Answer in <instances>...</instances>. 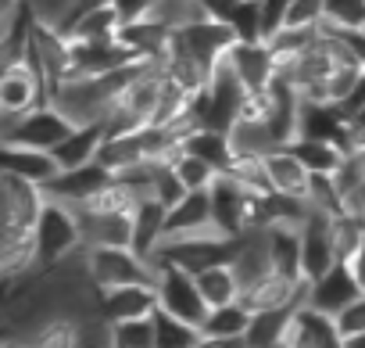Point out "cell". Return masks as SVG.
Here are the masks:
<instances>
[{
  "instance_id": "cell-28",
  "label": "cell",
  "mask_w": 365,
  "mask_h": 348,
  "mask_svg": "<svg viewBox=\"0 0 365 348\" xmlns=\"http://www.w3.org/2000/svg\"><path fill=\"white\" fill-rule=\"evenodd\" d=\"M201 337H205L201 327L179 319L165 309L154 312V348H197Z\"/></svg>"
},
{
  "instance_id": "cell-10",
  "label": "cell",
  "mask_w": 365,
  "mask_h": 348,
  "mask_svg": "<svg viewBox=\"0 0 365 348\" xmlns=\"http://www.w3.org/2000/svg\"><path fill=\"white\" fill-rule=\"evenodd\" d=\"M190 237H226L215 227L212 212V191H190L175 209H168L165 241H190ZM161 241V244H165Z\"/></svg>"
},
{
  "instance_id": "cell-26",
  "label": "cell",
  "mask_w": 365,
  "mask_h": 348,
  "mask_svg": "<svg viewBox=\"0 0 365 348\" xmlns=\"http://www.w3.org/2000/svg\"><path fill=\"white\" fill-rule=\"evenodd\" d=\"M329 237H333V252L340 262H351L361 244H365V212L358 209H344L340 216L329 219Z\"/></svg>"
},
{
  "instance_id": "cell-19",
  "label": "cell",
  "mask_w": 365,
  "mask_h": 348,
  "mask_svg": "<svg viewBox=\"0 0 365 348\" xmlns=\"http://www.w3.org/2000/svg\"><path fill=\"white\" fill-rule=\"evenodd\" d=\"M108 140V122H93V126H76L58 147H54V158L61 169H76V165H86V161H97L101 147Z\"/></svg>"
},
{
  "instance_id": "cell-40",
  "label": "cell",
  "mask_w": 365,
  "mask_h": 348,
  "mask_svg": "<svg viewBox=\"0 0 365 348\" xmlns=\"http://www.w3.org/2000/svg\"><path fill=\"white\" fill-rule=\"evenodd\" d=\"M258 4H262V15H265V40H269L272 33L283 29L287 11L294 8V0H258Z\"/></svg>"
},
{
  "instance_id": "cell-8",
  "label": "cell",
  "mask_w": 365,
  "mask_h": 348,
  "mask_svg": "<svg viewBox=\"0 0 365 348\" xmlns=\"http://www.w3.org/2000/svg\"><path fill=\"white\" fill-rule=\"evenodd\" d=\"M175 44L187 51L208 76H215V69L226 61L230 47L237 44V29L230 22H219V19H205V22H194L187 29H175L172 33Z\"/></svg>"
},
{
  "instance_id": "cell-12",
  "label": "cell",
  "mask_w": 365,
  "mask_h": 348,
  "mask_svg": "<svg viewBox=\"0 0 365 348\" xmlns=\"http://www.w3.org/2000/svg\"><path fill=\"white\" fill-rule=\"evenodd\" d=\"M361 284L358 277L351 273L347 262H336L329 273H322L319 280L308 284V309L315 312H326V316H340L354 298H361Z\"/></svg>"
},
{
  "instance_id": "cell-23",
  "label": "cell",
  "mask_w": 365,
  "mask_h": 348,
  "mask_svg": "<svg viewBox=\"0 0 365 348\" xmlns=\"http://www.w3.org/2000/svg\"><path fill=\"white\" fill-rule=\"evenodd\" d=\"M344 122L347 119H344L340 104H322V101H304L301 97V136L304 140H333L336 144Z\"/></svg>"
},
{
  "instance_id": "cell-3",
  "label": "cell",
  "mask_w": 365,
  "mask_h": 348,
  "mask_svg": "<svg viewBox=\"0 0 365 348\" xmlns=\"http://www.w3.org/2000/svg\"><path fill=\"white\" fill-rule=\"evenodd\" d=\"M76 129V122L68 115H61L51 101L26 111V115H11L0 119V144H19V147H43L54 151L68 133Z\"/></svg>"
},
{
  "instance_id": "cell-39",
  "label": "cell",
  "mask_w": 365,
  "mask_h": 348,
  "mask_svg": "<svg viewBox=\"0 0 365 348\" xmlns=\"http://www.w3.org/2000/svg\"><path fill=\"white\" fill-rule=\"evenodd\" d=\"M336 327H340V334H344V337H354V334H361V330H365V294H361V298H354V302L336 316Z\"/></svg>"
},
{
  "instance_id": "cell-29",
  "label": "cell",
  "mask_w": 365,
  "mask_h": 348,
  "mask_svg": "<svg viewBox=\"0 0 365 348\" xmlns=\"http://www.w3.org/2000/svg\"><path fill=\"white\" fill-rule=\"evenodd\" d=\"M187 151H194L197 158H205L219 172H226L237 161V151H233L230 133H219V129H197V133H190L187 136Z\"/></svg>"
},
{
  "instance_id": "cell-22",
  "label": "cell",
  "mask_w": 365,
  "mask_h": 348,
  "mask_svg": "<svg viewBox=\"0 0 365 348\" xmlns=\"http://www.w3.org/2000/svg\"><path fill=\"white\" fill-rule=\"evenodd\" d=\"M265 165H269L272 187H276L279 194H290V198H304V202H308V191H312V172L301 165V158H297L290 147H283V151L269 154V158H265Z\"/></svg>"
},
{
  "instance_id": "cell-16",
  "label": "cell",
  "mask_w": 365,
  "mask_h": 348,
  "mask_svg": "<svg viewBox=\"0 0 365 348\" xmlns=\"http://www.w3.org/2000/svg\"><path fill=\"white\" fill-rule=\"evenodd\" d=\"M329 219L333 216H322L312 209L308 223L301 227V266H304V280H319L322 273H329L340 259L333 252V237H329Z\"/></svg>"
},
{
  "instance_id": "cell-27",
  "label": "cell",
  "mask_w": 365,
  "mask_h": 348,
  "mask_svg": "<svg viewBox=\"0 0 365 348\" xmlns=\"http://www.w3.org/2000/svg\"><path fill=\"white\" fill-rule=\"evenodd\" d=\"M197 287L208 302V309H219V305H230V302H240V277L237 269L226 262V266H212V269H201L197 273Z\"/></svg>"
},
{
  "instance_id": "cell-7",
  "label": "cell",
  "mask_w": 365,
  "mask_h": 348,
  "mask_svg": "<svg viewBox=\"0 0 365 348\" xmlns=\"http://www.w3.org/2000/svg\"><path fill=\"white\" fill-rule=\"evenodd\" d=\"M212 212L215 227L226 237H244L247 230H258V194L240 187L226 172L212 184Z\"/></svg>"
},
{
  "instance_id": "cell-2",
  "label": "cell",
  "mask_w": 365,
  "mask_h": 348,
  "mask_svg": "<svg viewBox=\"0 0 365 348\" xmlns=\"http://www.w3.org/2000/svg\"><path fill=\"white\" fill-rule=\"evenodd\" d=\"M86 269L97 291L125 284H158L154 259H143L136 248H86Z\"/></svg>"
},
{
  "instance_id": "cell-1",
  "label": "cell",
  "mask_w": 365,
  "mask_h": 348,
  "mask_svg": "<svg viewBox=\"0 0 365 348\" xmlns=\"http://www.w3.org/2000/svg\"><path fill=\"white\" fill-rule=\"evenodd\" d=\"M83 230H79V219L68 205L61 202H51L47 198V209L36 223V255H40V273L61 266L65 259H72L76 252H83Z\"/></svg>"
},
{
  "instance_id": "cell-17",
  "label": "cell",
  "mask_w": 365,
  "mask_h": 348,
  "mask_svg": "<svg viewBox=\"0 0 365 348\" xmlns=\"http://www.w3.org/2000/svg\"><path fill=\"white\" fill-rule=\"evenodd\" d=\"M0 169L11 172L19 180H29L36 187H47L61 165L54 158V151H43V147H19V144H0Z\"/></svg>"
},
{
  "instance_id": "cell-18",
  "label": "cell",
  "mask_w": 365,
  "mask_h": 348,
  "mask_svg": "<svg viewBox=\"0 0 365 348\" xmlns=\"http://www.w3.org/2000/svg\"><path fill=\"white\" fill-rule=\"evenodd\" d=\"M122 26L125 22H122V15H118L115 4H97V8L79 11L61 33L68 40H83V44H111V40H118Z\"/></svg>"
},
{
  "instance_id": "cell-30",
  "label": "cell",
  "mask_w": 365,
  "mask_h": 348,
  "mask_svg": "<svg viewBox=\"0 0 365 348\" xmlns=\"http://www.w3.org/2000/svg\"><path fill=\"white\" fill-rule=\"evenodd\" d=\"M251 319H255V312H251L244 302H230V305L212 309L201 330H205L208 337H247Z\"/></svg>"
},
{
  "instance_id": "cell-4",
  "label": "cell",
  "mask_w": 365,
  "mask_h": 348,
  "mask_svg": "<svg viewBox=\"0 0 365 348\" xmlns=\"http://www.w3.org/2000/svg\"><path fill=\"white\" fill-rule=\"evenodd\" d=\"M51 101V86L47 76L40 72V65L26 54L19 61H4V72H0V115H26L40 104Z\"/></svg>"
},
{
  "instance_id": "cell-20",
  "label": "cell",
  "mask_w": 365,
  "mask_h": 348,
  "mask_svg": "<svg viewBox=\"0 0 365 348\" xmlns=\"http://www.w3.org/2000/svg\"><path fill=\"white\" fill-rule=\"evenodd\" d=\"M165 223H168V209L158 202V198H143L136 205V216H133V248L143 255V259H154V252L161 248L165 241Z\"/></svg>"
},
{
  "instance_id": "cell-11",
  "label": "cell",
  "mask_w": 365,
  "mask_h": 348,
  "mask_svg": "<svg viewBox=\"0 0 365 348\" xmlns=\"http://www.w3.org/2000/svg\"><path fill=\"white\" fill-rule=\"evenodd\" d=\"M230 69L237 72V79L247 86V94H258V90H269L279 76V58L272 54L269 40H258V44H247V40H237L226 54Z\"/></svg>"
},
{
  "instance_id": "cell-5",
  "label": "cell",
  "mask_w": 365,
  "mask_h": 348,
  "mask_svg": "<svg viewBox=\"0 0 365 348\" xmlns=\"http://www.w3.org/2000/svg\"><path fill=\"white\" fill-rule=\"evenodd\" d=\"M240 237H190V241H165L154 252V266H179L187 273H201L212 266H226L237 255Z\"/></svg>"
},
{
  "instance_id": "cell-41",
  "label": "cell",
  "mask_w": 365,
  "mask_h": 348,
  "mask_svg": "<svg viewBox=\"0 0 365 348\" xmlns=\"http://www.w3.org/2000/svg\"><path fill=\"white\" fill-rule=\"evenodd\" d=\"M158 4L161 0H115L122 22H147V19H154Z\"/></svg>"
},
{
  "instance_id": "cell-33",
  "label": "cell",
  "mask_w": 365,
  "mask_h": 348,
  "mask_svg": "<svg viewBox=\"0 0 365 348\" xmlns=\"http://www.w3.org/2000/svg\"><path fill=\"white\" fill-rule=\"evenodd\" d=\"M326 29L365 33V0H326Z\"/></svg>"
},
{
  "instance_id": "cell-6",
  "label": "cell",
  "mask_w": 365,
  "mask_h": 348,
  "mask_svg": "<svg viewBox=\"0 0 365 348\" xmlns=\"http://www.w3.org/2000/svg\"><path fill=\"white\" fill-rule=\"evenodd\" d=\"M154 287H158V309H165V312H172L179 319H187L194 327H205L212 309H208L194 273L179 269V266H161Z\"/></svg>"
},
{
  "instance_id": "cell-15",
  "label": "cell",
  "mask_w": 365,
  "mask_h": 348,
  "mask_svg": "<svg viewBox=\"0 0 365 348\" xmlns=\"http://www.w3.org/2000/svg\"><path fill=\"white\" fill-rule=\"evenodd\" d=\"M158 312V287L154 284H125L101 291V316L108 323H129V319H150Z\"/></svg>"
},
{
  "instance_id": "cell-14",
  "label": "cell",
  "mask_w": 365,
  "mask_h": 348,
  "mask_svg": "<svg viewBox=\"0 0 365 348\" xmlns=\"http://www.w3.org/2000/svg\"><path fill=\"white\" fill-rule=\"evenodd\" d=\"M83 230L86 248H133V216L136 212H90L72 209Z\"/></svg>"
},
{
  "instance_id": "cell-24",
  "label": "cell",
  "mask_w": 365,
  "mask_h": 348,
  "mask_svg": "<svg viewBox=\"0 0 365 348\" xmlns=\"http://www.w3.org/2000/svg\"><path fill=\"white\" fill-rule=\"evenodd\" d=\"M290 151L301 158V165L312 172V177H336V172L344 169V161H347V154L333 140H304L301 136V140L290 144Z\"/></svg>"
},
{
  "instance_id": "cell-32",
  "label": "cell",
  "mask_w": 365,
  "mask_h": 348,
  "mask_svg": "<svg viewBox=\"0 0 365 348\" xmlns=\"http://www.w3.org/2000/svg\"><path fill=\"white\" fill-rule=\"evenodd\" d=\"M205 19H212L208 8H205V0H161L158 11H154V22L168 26L172 33L175 29H187L194 22H205Z\"/></svg>"
},
{
  "instance_id": "cell-37",
  "label": "cell",
  "mask_w": 365,
  "mask_h": 348,
  "mask_svg": "<svg viewBox=\"0 0 365 348\" xmlns=\"http://www.w3.org/2000/svg\"><path fill=\"white\" fill-rule=\"evenodd\" d=\"M230 26L237 29V40H247V44L265 40V15H262V4H258V0H240V8H237V15L230 19Z\"/></svg>"
},
{
  "instance_id": "cell-38",
  "label": "cell",
  "mask_w": 365,
  "mask_h": 348,
  "mask_svg": "<svg viewBox=\"0 0 365 348\" xmlns=\"http://www.w3.org/2000/svg\"><path fill=\"white\" fill-rule=\"evenodd\" d=\"M322 22H326V0H294V8L287 11V22L283 26L322 29Z\"/></svg>"
},
{
  "instance_id": "cell-45",
  "label": "cell",
  "mask_w": 365,
  "mask_h": 348,
  "mask_svg": "<svg viewBox=\"0 0 365 348\" xmlns=\"http://www.w3.org/2000/svg\"><path fill=\"white\" fill-rule=\"evenodd\" d=\"M347 348H365V330L354 334V337H347Z\"/></svg>"
},
{
  "instance_id": "cell-13",
  "label": "cell",
  "mask_w": 365,
  "mask_h": 348,
  "mask_svg": "<svg viewBox=\"0 0 365 348\" xmlns=\"http://www.w3.org/2000/svg\"><path fill=\"white\" fill-rule=\"evenodd\" d=\"M111 180H115V172L108 165L86 161V165H76V169H61L58 177L43 187V194L51 202H61V205H79L90 194H97L101 187H108Z\"/></svg>"
},
{
  "instance_id": "cell-36",
  "label": "cell",
  "mask_w": 365,
  "mask_h": 348,
  "mask_svg": "<svg viewBox=\"0 0 365 348\" xmlns=\"http://www.w3.org/2000/svg\"><path fill=\"white\" fill-rule=\"evenodd\" d=\"M111 348H154V316L111 323Z\"/></svg>"
},
{
  "instance_id": "cell-9",
  "label": "cell",
  "mask_w": 365,
  "mask_h": 348,
  "mask_svg": "<svg viewBox=\"0 0 365 348\" xmlns=\"http://www.w3.org/2000/svg\"><path fill=\"white\" fill-rule=\"evenodd\" d=\"M47 209V194L43 187L19 180L11 172L0 177V230H36L40 216Z\"/></svg>"
},
{
  "instance_id": "cell-42",
  "label": "cell",
  "mask_w": 365,
  "mask_h": 348,
  "mask_svg": "<svg viewBox=\"0 0 365 348\" xmlns=\"http://www.w3.org/2000/svg\"><path fill=\"white\" fill-rule=\"evenodd\" d=\"M340 111H344V119H351V115H358V111H365V69H361V76H358V83H354V90L347 94V101L340 104Z\"/></svg>"
},
{
  "instance_id": "cell-34",
  "label": "cell",
  "mask_w": 365,
  "mask_h": 348,
  "mask_svg": "<svg viewBox=\"0 0 365 348\" xmlns=\"http://www.w3.org/2000/svg\"><path fill=\"white\" fill-rule=\"evenodd\" d=\"M175 172H179V180L187 184V191H212V184L222 177V172L215 169V165H208L205 158H197L194 151H182L179 158H175V165H172Z\"/></svg>"
},
{
  "instance_id": "cell-31",
  "label": "cell",
  "mask_w": 365,
  "mask_h": 348,
  "mask_svg": "<svg viewBox=\"0 0 365 348\" xmlns=\"http://www.w3.org/2000/svg\"><path fill=\"white\" fill-rule=\"evenodd\" d=\"M301 327H304V341L308 348H347V337L340 334L336 327V316H326V312H315V309H301Z\"/></svg>"
},
{
  "instance_id": "cell-25",
  "label": "cell",
  "mask_w": 365,
  "mask_h": 348,
  "mask_svg": "<svg viewBox=\"0 0 365 348\" xmlns=\"http://www.w3.org/2000/svg\"><path fill=\"white\" fill-rule=\"evenodd\" d=\"M297 312H301V305H279V309H262V312H255L251 330H247V348H276Z\"/></svg>"
},
{
  "instance_id": "cell-21",
  "label": "cell",
  "mask_w": 365,
  "mask_h": 348,
  "mask_svg": "<svg viewBox=\"0 0 365 348\" xmlns=\"http://www.w3.org/2000/svg\"><path fill=\"white\" fill-rule=\"evenodd\" d=\"M118 40H122L136 58H143V61H161L165 51H168V44H172V29L161 26V22H154V19H147V22H125L122 33H118Z\"/></svg>"
},
{
  "instance_id": "cell-35",
  "label": "cell",
  "mask_w": 365,
  "mask_h": 348,
  "mask_svg": "<svg viewBox=\"0 0 365 348\" xmlns=\"http://www.w3.org/2000/svg\"><path fill=\"white\" fill-rule=\"evenodd\" d=\"M187 194H190L187 184L179 180V172L172 165H154L150 169V198H158L165 209H175Z\"/></svg>"
},
{
  "instance_id": "cell-43",
  "label": "cell",
  "mask_w": 365,
  "mask_h": 348,
  "mask_svg": "<svg viewBox=\"0 0 365 348\" xmlns=\"http://www.w3.org/2000/svg\"><path fill=\"white\" fill-rule=\"evenodd\" d=\"M205 8H208V15H212V19L230 22V19L237 15V8H240V0H205Z\"/></svg>"
},
{
  "instance_id": "cell-44",
  "label": "cell",
  "mask_w": 365,
  "mask_h": 348,
  "mask_svg": "<svg viewBox=\"0 0 365 348\" xmlns=\"http://www.w3.org/2000/svg\"><path fill=\"white\" fill-rule=\"evenodd\" d=\"M347 266H351V273L358 277V284H361V291H365V244H361V252H358Z\"/></svg>"
}]
</instances>
